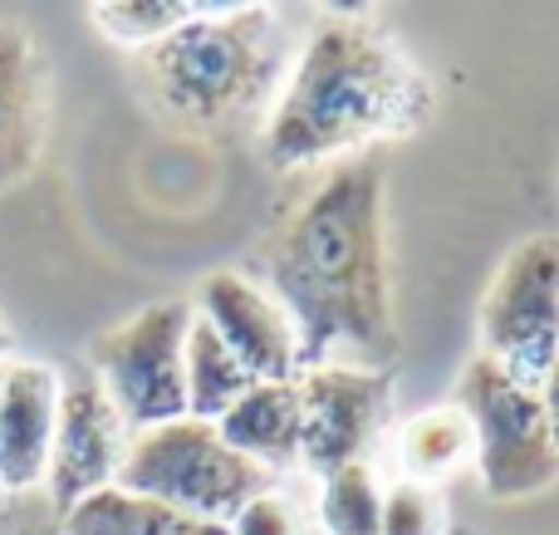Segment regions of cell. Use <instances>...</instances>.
I'll return each instance as SVG.
<instances>
[{"instance_id": "obj_12", "label": "cell", "mask_w": 559, "mask_h": 535, "mask_svg": "<svg viewBox=\"0 0 559 535\" xmlns=\"http://www.w3.org/2000/svg\"><path fill=\"white\" fill-rule=\"evenodd\" d=\"M59 413V373L49 364L10 359L0 373V491L45 487Z\"/></svg>"}, {"instance_id": "obj_3", "label": "cell", "mask_w": 559, "mask_h": 535, "mask_svg": "<svg viewBox=\"0 0 559 535\" xmlns=\"http://www.w3.org/2000/svg\"><path fill=\"white\" fill-rule=\"evenodd\" d=\"M285 84V35L271 5H197L187 25L138 55V94L182 133H231L271 114Z\"/></svg>"}, {"instance_id": "obj_5", "label": "cell", "mask_w": 559, "mask_h": 535, "mask_svg": "<svg viewBox=\"0 0 559 535\" xmlns=\"http://www.w3.org/2000/svg\"><path fill=\"white\" fill-rule=\"evenodd\" d=\"M452 403L472 423V462L491 501L540 497L559 482V448L545 428L540 399L531 383L506 373L496 359L476 354L456 379Z\"/></svg>"}, {"instance_id": "obj_22", "label": "cell", "mask_w": 559, "mask_h": 535, "mask_svg": "<svg viewBox=\"0 0 559 535\" xmlns=\"http://www.w3.org/2000/svg\"><path fill=\"white\" fill-rule=\"evenodd\" d=\"M10 364V330H5V320H0V369Z\"/></svg>"}, {"instance_id": "obj_16", "label": "cell", "mask_w": 559, "mask_h": 535, "mask_svg": "<svg viewBox=\"0 0 559 535\" xmlns=\"http://www.w3.org/2000/svg\"><path fill=\"white\" fill-rule=\"evenodd\" d=\"M397 457H403V477L407 482H437L456 477V472L472 462V423L456 403H437L423 408L417 418L403 423V438H397Z\"/></svg>"}, {"instance_id": "obj_1", "label": "cell", "mask_w": 559, "mask_h": 535, "mask_svg": "<svg viewBox=\"0 0 559 535\" xmlns=\"http://www.w3.org/2000/svg\"><path fill=\"white\" fill-rule=\"evenodd\" d=\"M261 290L289 314L299 369L354 354L364 369H393L403 354L388 275V173L378 157H348L314 182L255 251Z\"/></svg>"}, {"instance_id": "obj_15", "label": "cell", "mask_w": 559, "mask_h": 535, "mask_svg": "<svg viewBox=\"0 0 559 535\" xmlns=\"http://www.w3.org/2000/svg\"><path fill=\"white\" fill-rule=\"evenodd\" d=\"M251 373L241 369L231 349L212 334V324L192 314V330L182 344V393H187V418L216 423L246 389H251Z\"/></svg>"}, {"instance_id": "obj_17", "label": "cell", "mask_w": 559, "mask_h": 535, "mask_svg": "<svg viewBox=\"0 0 559 535\" xmlns=\"http://www.w3.org/2000/svg\"><path fill=\"white\" fill-rule=\"evenodd\" d=\"M383 487L373 467H344L319 482V526L324 535H378Z\"/></svg>"}, {"instance_id": "obj_21", "label": "cell", "mask_w": 559, "mask_h": 535, "mask_svg": "<svg viewBox=\"0 0 559 535\" xmlns=\"http://www.w3.org/2000/svg\"><path fill=\"white\" fill-rule=\"evenodd\" d=\"M535 399H540L545 428H550V438H555V448H559V359L545 369V379L535 383Z\"/></svg>"}, {"instance_id": "obj_8", "label": "cell", "mask_w": 559, "mask_h": 535, "mask_svg": "<svg viewBox=\"0 0 559 535\" xmlns=\"http://www.w3.org/2000/svg\"><path fill=\"white\" fill-rule=\"evenodd\" d=\"M299 399V467L319 482L344 467H368L393 413V369L314 364L295 373Z\"/></svg>"}, {"instance_id": "obj_10", "label": "cell", "mask_w": 559, "mask_h": 535, "mask_svg": "<svg viewBox=\"0 0 559 535\" xmlns=\"http://www.w3.org/2000/svg\"><path fill=\"white\" fill-rule=\"evenodd\" d=\"M197 320L241 359L255 383H289L299 373V340L289 314L246 271H212L197 285Z\"/></svg>"}, {"instance_id": "obj_23", "label": "cell", "mask_w": 559, "mask_h": 535, "mask_svg": "<svg viewBox=\"0 0 559 535\" xmlns=\"http://www.w3.org/2000/svg\"><path fill=\"white\" fill-rule=\"evenodd\" d=\"M35 535H59V531H35Z\"/></svg>"}, {"instance_id": "obj_7", "label": "cell", "mask_w": 559, "mask_h": 535, "mask_svg": "<svg viewBox=\"0 0 559 535\" xmlns=\"http://www.w3.org/2000/svg\"><path fill=\"white\" fill-rule=\"evenodd\" d=\"M481 354L531 389L559 359V236H531L501 261L481 300Z\"/></svg>"}, {"instance_id": "obj_14", "label": "cell", "mask_w": 559, "mask_h": 535, "mask_svg": "<svg viewBox=\"0 0 559 535\" xmlns=\"http://www.w3.org/2000/svg\"><path fill=\"white\" fill-rule=\"evenodd\" d=\"M59 535H226L222 521H197L163 501L104 487L59 516Z\"/></svg>"}, {"instance_id": "obj_19", "label": "cell", "mask_w": 559, "mask_h": 535, "mask_svg": "<svg viewBox=\"0 0 559 535\" xmlns=\"http://www.w3.org/2000/svg\"><path fill=\"white\" fill-rule=\"evenodd\" d=\"M378 535H447V507H442V497H437V487L397 477L393 487L383 491Z\"/></svg>"}, {"instance_id": "obj_11", "label": "cell", "mask_w": 559, "mask_h": 535, "mask_svg": "<svg viewBox=\"0 0 559 535\" xmlns=\"http://www.w3.org/2000/svg\"><path fill=\"white\" fill-rule=\"evenodd\" d=\"M49 123V79L35 35L0 20V192L20 187L39 163Z\"/></svg>"}, {"instance_id": "obj_20", "label": "cell", "mask_w": 559, "mask_h": 535, "mask_svg": "<svg viewBox=\"0 0 559 535\" xmlns=\"http://www.w3.org/2000/svg\"><path fill=\"white\" fill-rule=\"evenodd\" d=\"M226 535H305V531H299V516L289 511L285 497L261 491V497H251L231 521H226Z\"/></svg>"}, {"instance_id": "obj_13", "label": "cell", "mask_w": 559, "mask_h": 535, "mask_svg": "<svg viewBox=\"0 0 559 535\" xmlns=\"http://www.w3.org/2000/svg\"><path fill=\"white\" fill-rule=\"evenodd\" d=\"M216 432L226 448L241 452L261 472H285L299 462V399L289 383H251L231 408L216 418Z\"/></svg>"}, {"instance_id": "obj_4", "label": "cell", "mask_w": 559, "mask_h": 535, "mask_svg": "<svg viewBox=\"0 0 559 535\" xmlns=\"http://www.w3.org/2000/svg\"><path fill=\"white\" fill-rule=\"evenodd\" d=\"M114 487L147 501H163V507L182 511V516L222 521L226 526L251 497L271 491V472H261L241 452L226 448L216 423L173 418L163 428L128 432Z\"/></svg>"}, {"instance_id": "obj_2", "label": "cell", "mask_w": 559, "mask_h": 535, "mask_svg": "<svg viewBox=\"0 0 559 535\" xmlns=\"http://www.w3.org/2000/svg\"><path fill=\"white\" fill-rule=\"evenodd\" d=\"M427 74L358 10L319 20L289 64L261 128V157L280 173L397 143L432 123Z\"/></svg>"}, {"instance_id": "obj_9", "label": "cell", "mask_w": 559, "mask_h": 535, "mask_svg": "<svg viewBox=\"0 0 559 535\" xmlns=\"http://www.w3.org/2000/svg\"><path fill=\"white\" fill-rule=\"evenodd\" d=\"M128 448V428L108 393L98 389L94 373H74L59 379V413H55V442H49V472L45 487L49 501L64 516L84 497L114 487L118 462Z\"/></svg>"}, {"instance_id": "obj_18", "label": "cell", "mask_w": 559, "mask_h": 535, "mask_svg": "<svg viewBox=\"0 0 559 535\" xmlns=\"http://www.w3.org/2000/svg\"><path fill=\"white\" fill-rule=\"evenodd\" d=\"M192 15H197V5H187V0H114V5L88 10V20L104 29V39H114V45H123V49H138V55L153 49L157 39H167Z\"/></svg>"}, {"instance_id": "obj_6", "label": "cell", "mask_w": 559, "mask_h": 535, "mask_svg": "<svg viewBox=\"0 0 559 535\" xmlns=\"http://www.w3.org/2000/svg\"><path fill=\"white\" fill-rule=\"evenodd\" d=\"M187 330H192V305L153 300L88 344L98 389L108 393V403L118 408L128 432L187 418V393H182Z\"/></svg>"}]
</instances>
